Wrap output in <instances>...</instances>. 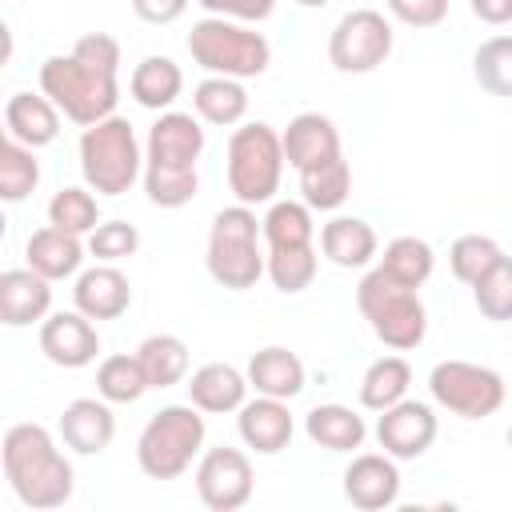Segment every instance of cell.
Listing matches in <instances>:
<instances>
[{"instance_id":"1","label":"cell","mask_w":512,"mask_h":512,"mask_svg":"<svg viewBox=\"0 0 512 512\" xmlns=\"http://www.w3.org/2000/svg\"><path fill=\"white\" fill-rule=\"evenodd\" d=\"M0 468L16 500L28 508H64L76 492L72 460L56 448L44 424H12L0 440Z\"/></svg>"},{"instance_id":"2","label":"cell","mask_w":512,"mask_h":512,"mask_svg":"<svg viewBox=\"0 0 512 512\" xmlns=\"http://www.w3.org/2000/svg\"><path fill=\"white\" fill-rule=\"evenodd\" d=\"M188 56L200 64L208 76H232V80H252L264 76L272 64V44L264 32L224 20V16H204L188 32Z\"/></svg>"},{"instance_id":"3","label":"cell","mask_w":512,"mask_h":512,"mask_svg":"<svg viewBox=\"0 0 512 512\" xmlns=\"http://www.w3.org/2000/svg\"><path fill=\"white\" fill-rule=\"evenodd\" d=\"M204 452V412L192 404H164L136 440V464L148 480H176Z\"/></svg>"},{"instance_id":"4","label":"cell","mask_w":512,"mask_h":512,"mask_svg":"<svg viewBox=\"0 0 512 512\" xmlns=\"http://www.w3.org/2000/svg\"><path fill=\"white\" fill-rule=\"evenodd\" d=\"M144 156L124 116H104L80 132V172L96 196H124L140 180Z\"/></svg>"},{"instance_id":"5","label":"cell","mask_w":512,"mask_h":512,"mask_svg":"<svg viewBox=\"0 0 512 512\" xmlns=\"http://www.w3.org/2000/svg\"><path fill=\"white\" fill-rule=\"evenodd\" d=\"M208 276L228 292H248L264 276V252H260V220L248 204L220 208L212 216L208 232Z\"/></svg>"},{"instance_id":"6","label":"cell","mask_w":512,"mask_h":512,"mask_svg":"<svg viewBox=\"0 0 512 512\" xmlns=\"http://www.w3.org/2000/svg\"><path fill=\"white\" fill-rule=\"evenodd\" d=\"M40 92L56 104V112H64L80 128L112 116L116 112V100H120L116 76L112 72H100V68H88L72 52L68 56H48L40 64Z\"/></svg>"},{"instance_id":"7","label":"cell","mask_w":512,"mask_h":512,"mask_svg":"<svg viewBox=\"0 0 512 512\" xmlns=\"http://www.w3.org/2000/svg\"><path fill=\"white\" fill-rule=\"evenodd\" d=\"M228 188L236 192V204H268L280 192L284 176V152H280V132L264 120L236 124L228 136Z\"/></svg>"},{"instance_id":"8","label":"cell","mask_w":512,"mask_h":512,"mask_svg":"<svg viewBox=\"0 0 512 512\" xmlns=\"http://www.w3.org/2000/svg\"><path fill=\"white\" fill-rule=\"evenodd\" d=\"M356 308L368 320V328L376 332V340L392 352H412L416 344H424L428 336V312L424 300L412 288L392 284L380 268H372L360 284H356Z\"/></svg>"},{"instance_id":"9","label":"cell","mask_w":512,"mask_h":512,"mask_svg":"<svg viewBox=\"0 0 512 512\" xmlns=\"http://www.w3.org/2000/svg\"><path fill=\"white\" fill-rule=\"evenodd\" d=\"M432 400L460 420H488L504 408V376L472 360H440L428 372Z\"/></svg>"},{"instance_id":"10","label":"cell","mask_w":512,"mask_h":512,"mask_svg":"<svg viewBox=\"0 0 512 512\" xmlns=\"http://www.w3.org/2000/svg\"><path fill=\"white\" fill-rule=\"evenodd\" d=\"M392 40L396 32H392V20H384V12L352 8L336 20L328 36V60L344 76H364V72H376L392 56Z\"/></svg>"},{"instance_id":"11","label":"cell","mask_w":512,"mask_h":512,"mask_svg":"<svg viewBox=\"0 0 512 512\" xmlns=\"http://www.w3.org/2000/svg\"><path fill=\"white\" fill-rule=\"evenodd\" d=\"M252 484H256V476H252L248 452L228 448V444L200 452L196 492H200L204 508H212V512H236V508H244L252 500Z\"/></svg>"},{"instance_id":"12","label":"cell","mask_w":512,"mask_h":512,"mask_svg":"<svg viewBox=\"0 0 512 512\" xmlns=\"http://www.w3.org/2000/svg\"><path fill=\"white\" fill-rule=\"evenodd\" d=\"M204 152V128L192 112H160L148 128L144 144V168L156 172H196V160Z\"/></svg>"},{"instance_id":"13","label":"cell","mask_w":512,"mask_h":512,"mask_svg":"<svg viewBox=\"0 0 512 512\" xmlns=\"http://www.w3.org/2000/svg\"><path fill=\"white\" fill-rule=\"evenodd\" d=\"M436 432L440 424H436L432 404L408 400V396L380 408V420H376V440L392 460H420L432 448Z\"/></svg>"},{"instance_id":"14","label":"cell","mask_w":512,"mask_h":512,"mask_svg":"<svg viewBox=\"0 0 512 512\" xmlns=\"http://www.w3.org/2000/svg\"><path fill=\"white\" fill-rule=\"evenodd\" d=\"M40 352L56 368H84L100 352L96 324L84 312H48L40 320Z\"/></svg>"},{"instance_id":"15","label":"cell","mask_w":512,"mask_h":512,"mask_svg":"<svg viewBox=\"0 0 512 512\" xmlns=\"http://www.w3.org/2000/svg\"><path fill=\"white\" fill-rule=\"evenodd\" d=\"M344 496L360 512H380L400 500V468L388 452H360L344 468Z\"/></svg>"},{"instance_id":"16","label":"cell","mask_w":512,"mask_h":512,"mask_svg":"<svg viewBox=\"0 0 512 512\" xmlns=\"http://www.w3.org/2000/svg\"><path fill=\"white\" fill-rule=\"evenodd\" d=\"M236 432L240 440L260 452V456H276L292 444V432H296V420L288 412V400H276V396H256V400H244L236 408Z\"/></svg>"},{"instance_id":"17","label":"cell","mask_w":512,"mask_h":512,"mask_svg":"<svg viewBox=\"0 0 512 512\" xmlns=\"http://www.w3.org/2000/svg\"><path fill=\"white\" fill-rule=\"evenodd\" d=\"M48 312H52V280H44L32 268L0 272V324L4 328L40 324Z\"/></svg>"},{"instance_id":"18","label":"cell","mask_w":512,"mask_h":512,"mask_svg":"<svg viewBox=\"0 0 512 512\" xmlns=\"http://www.w3.org/2000/svg\"><path fill=\"white\" fill-rule=\"evenodd\" d=\"M72 300H76V312H84L88 320H116L132 304V284L116 264H92L76 272Z\"/></svg>"},{"instance_id":"19","label":"cell","mask_w":512,"mask_h":512,"mask_svg":"<svg viewBox=\"0 0 512 512\" xmlns=\"http://www.w3.org/2000/svg\"><path fill=\"white\" fill-rule=\"evenodd\" d=\"M116 436V416L108 408V400L96 396H80L72 404H64L60 412V440L64 448H72L76 456H100Z\"/></svg>"},{"instance_id":"20","label":"cell","mask_w":512,"mask_h":512,"mask_svg":"<svg viewBox=\"0 0 512 512\" xmlns=\"http://www.w3.org/2000/svg\"><path fill=\"white\" fill-rule=\"evenodd\" d=\"M280 152L288 168H312L328 156L340 152V132L324 112H300L288 120V128L280 132Z\"/></svg>"},{"instance_id":"21","label":"cell","mask_w":512,"mask_h":512,"mask_svg":"<svg viewBox=\"0 0 512 512\" xmlns=\"http://www.w3.org/2000/svg\"><path fill=\"white\" fill-rule=\"evenodd\" d=\"M24 260H28L32 272H40L44 280L56 284V280H68V276L80 272V264H84V240L76 232H64V228L48 224V228H36L28 236Z\"/></svg>"},{"instance_id":"22","label":"cell","mask_w":512,"mask_h":512,"mask_svg":"<svg viewBox=\"0 0 512 512\" xmlns=\"http://www.w3.org/2000/svg\"><path fill=\"white\" fill-rule=\"evenodd\" d=\"M248 388H256V396H276V400H292L304 392V360L280 344H268L260 352H252L248 368H244Z\"/></svg>"},{"instance_id":"23","label":"cell","mask_w":512,"mask_h":512,"mask_svg":"<svg viewBox=\"0 0 512 512\" xmlns=\"http://www.w3.org/2000/svg\"><path fill=\"white\" fill-rule=\"evenodd\" d=\"M248 396V380L240 368L224 364V360H212V364H200L188 380V404L208 412V416H224V412H236Z\"/></svg>"},{"instance_id":"24","label":"cell","mask_w":512,"mask_h":512,"mask_svg":"<svg viewBox=\"0 0 512 512\" xmlns=\"http://www.w3.org/2000/svg\"><path fill=\"white\" fill-rule=\"evenodd\" d=\"M4 128L24 148H48L60 136V112L44 92H16L4 104Z\"/></svg>"},{"instance_id":"25","label":"cell","mask_w":512,"mask_h":512,"mask_svg":"<svg viewBox=\"0 0 512 512\" xmlns=\"http://www.w3.org/2000/svg\"><path fill=\"white\" fill-rule=\"evenodd\" d=\"M304 432L324 452H356L364 444V436H368V424L348 404H316L304 416Z\"/></svg>"},{"instance_id":"26","label":"cell","mask_w":512,"mask_h":512,"mask_svg":"<svg viewBox=\"0 0 512 512\" xmlns=\"http://www.w3.org/2000/svg\"><path fill=\"white\" fill-rule=\"evenodd\" d=\"M320 252L336 268H364L376 260V232L360 216H332L320 228Z\"/></svg>"},{"instance_id":"27","label":"cell","mask_w":512,"mask_h":512,"mask_svg":"<svg viewBox=\"0 0 512 512\" xmlns=\"http://www.w3.org/2000/svg\"><path fill=\"white\" fill-rule=\"evenodd\" d=\"M180 88H184V72L172 56H144L128 76L132 100L148 112H168L172 100L180 96Z\"/></svg>"},{"instance_id":"28","label":"cell","mask_w":512,"mask_h":512,"mask_svg":"<svg viewBox=\"0 0 512 512\" xmlns=\"http://www.w3.org/2000/svg\"><path fill=\"white\" fill-rule=\"evenodd\" d=\"M192 108L204 124H216V128H236L244 116H248V92L240 80L232 76H204L196 88H192Z\"/></svg>"},{"instance_id":"29","label":"cell","mask_w":512,"mask_h":512,"mask_svg":"<svg viewBox=\"0 0 512 512\" xmlns=\"http://www.w3.org/2000/svg\"><path fill=\"white\" fill-rule=\"evenodd\" d=\"M296 176H300L304 204L316 208V212H336L352 192V168H348L344 152H336V156H328L312 168H300Z\"/></svg>"},{"instance_id":"30","label":"cell","mask_w":512,"mask_h":512,"mask_svg":"<svg viewBox=\"0 0 512 512\" xmlns=\"http://www.w3.org/2000/svg\"><path fill=\"white\" fill-rule=\"evenodd\" d=\"M140 360V372L148 380V388H172L188 376V344L172 332H156V336H144L140 348L132 352Z\"/></svg>"},{"instance_id":"31","label":"cell","mask_w":512,"mask_h":512,"mask_svg":"<svg viewBox=\"0 0 512 512\" xmlns=\"http://www.w3.org/2000/svg\"><path fill=\"white\" fill-rule=\"evenodd\" d=\"M376 268H380L392 284L416 292V288L432 276V268H436V252H432V244L420 240V236H396V240L384 244V256H380Z\"/></svg>"},{"instance_id":"32","label":"cell","mask_w":512,"mask_h":512,"mask_svg":"<svg viewBox=\"0 0 512 512\" xmlns=\"http://www.w3.org/2000/svg\"><path fill=\"white\" fill-rule=\"evenodd\" d=\"M260 236L268 248H304L316 236L312 208L304 200H268V212L260 220Z\"/></svg>"},{"instance_id":"33","label":"cell","mask_w":512,"mask_h":512,"mask_svg":"<svg viewBox=\"0 0 512 512\" xmlns=\"http://www.w3.org/2000/svg\"><path fill=\"white\" fill-rule=\"evenodd\" d=\"M408 384H412L408 360H404V356H380V360H372V364L364 368V376H360V404L372 408V412H380V408L404 400V396H408Z\"/></svg>"},{"instance_id":"34","label":"cell","mask_w":512,"mask_h":512,"mask_svg":"<svg viewBox=\"0 0 512 512\" xmlns=\"http://www.w3.org/2000/svg\"><path fill=\"white\" fill-rule=\"evenodd\" d=\"M40 184V160L36 148H24L20 140L0 144V204H20Z\"/></svg>"},{"instance_id":"35","label":"cell","mask_w":512,"mask_h":512,"mask_svg":"<svg viewBox=\"0 0 512 512\" xmlns=\"http://www.w3.org/2000/svg\"><path fill=\"white\" fill-rule=\"evenodd\" d=\"M144 392H148V380H144L136 356L116 352V356L100 360V368H96V396L100 400H108V404H136Z\"/></svg>"},{"instance_id":"36","label":"cell","mask_w":512,"mask_h":512,"mask_svg":"<svg viewBox=\"0 0 512 512\" xmlns=\"http://www.w3.org/2000/svg\"><path fill=\"white\" fill-rule=\"evenodd\" d=\"M316 268H320V256H316L312 244H304V248H268V256H264V272L276 284V292H284V296L304 292L316 280Z\"/></svg>"},{"instance_id":"37","label":"cell","mask_w":512,"mask_h":512,"mask_svg":"<svg viewBox=\"0 0 512 512\" xmlns=\"http://www.w3.org/2000/svg\"><path fill=\"white\" fill-rule=\"evenodd\" d=\"M472 76L488 96H512V40L492 36L472 56Z\"/></svg>"},{"instance_id":"38","label":"cell","mask_w":512,"mask_h":512,"mask_svg":"<svg viewBox=\"0 0 512 512\" xmlns=\"http://www.w3.org/2000/svg\"><path fill=\"white\" fill-rule=\"evenodd\" d=\"M48 224L64 228V232H76V236H88L96 224H100V204L92 196V188H60L52 200H48Z\"/></svg>"},{"instance_id":"39","label":"cell","mask_w":512,"mask_h":512,"mask_svg":"<svg viewBox=\"0 0 512 512\" xmlns=\"http://www.w3.org/2000/svg\"><path fill=\"white\" fill-rule=\"evenodd\" d=\"M504 256V248L492 240V236H480V232H468V236H456L452 248H448V268L460 284H476L496 260Z\"/></svg>"},{"instance_id":"40","label":"cell","mask_w":512,"mask_h":512,"mask_svg":"<svg viewBox=\"0 0 512 512\" xmlns=\"http://www.w3.org/2000/svg\"><path fill=\"white\" fill-rule=\"evenodd\" d=\"M472 288V300H476V308H480V316L484 320H492V324H504L508 316H512V260L508 256H500L476 284H468Z\"/></svg>"},{"instance_id":"41","label":"cell","mask_w":512,"mask_h":512,"mask_svg":"<svg viewBox=\"0 0 512 512\" xmlns=\"http://www.w3.org/2000/svg\"><path fill=\"white\" fill-rule=\"evenodd\" d=\"M136 248H140V232H136V224H128V220L96 224V228L88 232V240H84V252H92L100 264H116V260L132 256Z\"/></svg>"},{"instance_id":"42","label":"cell","mask_w":512,"mask_h":512,"mask_svg":"<svg viewBox=\"0 0 512 512\" xmlns=\"http://www.w3.org/2000/svg\"><path fill=\"white\" fill-rule=\"evenodd\" d=\"M144 192L156 208H184L200 192V172H156L144 168Z\"/></svg>"},{"instance_id":"43","label":"cell","mask_w":512,"mask_h":512,"mask_svg":"<svg viewBox=\"0 0 512 512\" xmlns=\"http://www.w3.org/2000/svg\"><path fill=\"white\" fill-rule=\"evenodd\" d=\"M72 56L84 60L88 68H100V72H120V40L108 36V32H84L76 44H72Z\"/></svg>"},{"instance_id":"44","label":"cell","mask_w":512,"mask_h":512,"mask_svg":"<svg viewBox=\"0 0 512 512\" xmlns=\"http://www.w3.org/2000/svg\"><path fill=\"white\" fill-rule=\"evenodd\" d=\"M208 16H224V20H240V24H260L276 12V0H196Z\"/></svg>"},{"instance_id":"45","label":"cell","mask_w":512,"mask_h":512,"mask_svg":"<svg viewBox=\"0 0 512 512\" xmlns=\"http://www.w3.org/2000/svg\"><path fill=\"white\" fill-rule=\"evenodd\" d=\"M388 12L408 28H436L448 16V0H388Z\"/></svg>"},{"instance_id":"46","label":"cell","mask_w":512,"mask_h":512,"mask_svg":"<svg viewBox=\"0 0 512 512\" xmlns=\"http://www.w3.org/2000/svg\"><path fill=\"white\" fill-rule=\"evenodd\" d=\"M132 12L144 24H172L188 12V0H132Z\"/></svg>"},{"instance_id":"47","label":"cell","mask_w":512,"mask_h":512,"mask_svg":"<svg viewBox=\"0 0 512 512\" xmlns=\"http://www.w3.org/2000/svg\"><path fill=\"white\" fill-rule=\"evenodd\" d=\"M468 4H472V16L484 20V24H492V28H500V24L512 20V0H468Z\"/></svg>"},{"instance_id":"48","label":"cell","mask_w":512,"mask_h":512,"mask_svg":"<svg viewBox=\"0 0 512 512\" xmlns=\"http://www.w3.org/2000/svg\"><path fill=\"white\" fill-rule=\"evenodd\" d=\"M12 48H16V40H12V28L0 20V68L12 60Z\"/></svg>"},{"instance_id":"49","label":"cell","mask_w":512,"mask_h":512,"mask_svg":"<svg viewBox=\"0 0 512 512\" xmlns=\"http://www.w3.org/2000/svg\"><path fill=\"white\" fill-rule=\"evenodd\" d=\"M296 4H300V8H324L328 0H296Z\"/></svg>"},{"instance_id":"50","label":"cell","mask_w":512,"mask_h":512,"mask_svg":"<svg viewBox=\"0 0 512 512\" xmlns=\"http://www.w3.org/2000/svg\"><path fill=\"white\" fill-rule=\"evenodd\" d=\"M4 232H8V220H4V212H0V240H4Z\"/></svg>"},{"instance_id":"51","label":"cell","mask_w":512,"mask_h":512,"mask_svg":"<svg viewBox=\"0 0 512 512\" xmlns=\"http://www.w3.org/2000/svg\"><path fill=\"white\" fill-rule=\"evenodd\" d=\"M4 140H8V128H4V120H0V144H4Z\"/></svg>"}]
</instances>
